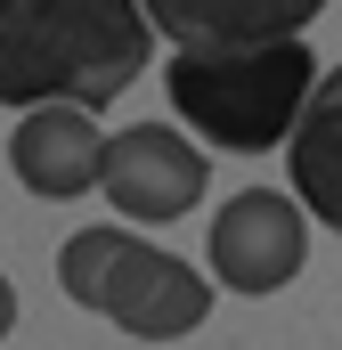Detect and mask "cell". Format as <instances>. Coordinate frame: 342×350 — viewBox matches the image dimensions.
Here are the masks:
<instances>
[{
	"label": "cell",
	"instance_id": "7",
	"mask_svg": "<svg viewBox=\"0 0 342 350\" xmlns=\"http://www.w3.org/2000/svg\"><path fill=\"white\" fill-rule=\"evenodd\" d=\"M285 172H293L302 212L342 237V66L310 82L302 122H293V139H285Z\"/></svg>",
	"mask_w": 342,
	"mask_h": 350
},
{
	"label": "cell",
	"instance_id": "9",
	"mask_svg": "<svg viewBox=\"0 0 342 350\" xmlns=\"http://www.w3.org/2000/svg\"><path fill=\"white\" fill-rule=\"evenodd\" d=\"M8 326H16V285L0 277V342H8Z\"/></svg>",
	"mask_w": 342,
	"mask_h": 350
},
{
	"label": "cell",
	"instance_id": "5",
	"mask_svg": "<svg viewBox=\"0 0 342 350\" xmlns=\"http://www.w3.org/2000/svg\"><path fill=\"white\" fill-rule=\"evenodd\" d=\"M204 179H212L204 155L171 122H131L98 155V187H106V204L122 220H179V212H196L204 204Z\"/></svg>",
	"mask_w": 342,
	"mask_h": 350
},
{
	"label": "cell",
	"instance_id": "3",
	"mask_svg": "<svg viewBox=\"0 0 342 350\" xmlns=\"http://www.w3.org/2000/svg\"><path fill=\"white\" fill-rule=\"evenodd\" d=\"M57 285L106 326H122L131 342H179L212 310V277L131 228H74L57 245Z\"/></svg>",
	"mask_w": 342,
	"mask_h": 350
},
{
	"label": "cell",
	"instance_id": "2",
	"mask_svg": "<svg viewBox=\"0 0 342 350\" xmlns=\"http://www.w3.org/2000/svg\"><path fill=\"white\" fill-rule=\"evenodd\" d=\"M310 49L302 33H269V41H187L171 49V114L228 147V155H269L293 139L302 122V98H310Z\"/></svg>",
	"mask_w": 342,
	"mask_h": 350
},
{
	"label": "cell",
	"instance_id": "4",
	"mask_svg": "<svg viewBox=\"0 0 342 350\" xmlns=\"http://www.w3.org/2000/svg\"><path fill=\"white\" fill-rule=\"evenodd\" d=\"M310 261V220H302V196L285 187H245L237 204L212 212V277L228 293H277L293 285Z\"/></svg>",
	"mask_w": 342,
	"mask_h": 350
},
{
	"label": "cell",
	"instance_id": "6",
	"mask_svg": "<svg viewBox=\"0 0 342 350\" xmlns=\"http://www.w3.org/2000/svg\"><path fill=\"white\" fill-rule=\"evenodd\" d=\"M98 155H106V139H98L82 98H41L8 131V172L25 179L41 204H66V196L98 187Z\"/></svg>",
	"mask_w": 342,
	"mask_h": 350
},
{
	"label": "cell",
	"instance_id": "8",
	"mask_svg": "<svg viewBox=\"0 0 342 350\" xmlns=\"http://www.w3.org/2000/svg\"><path fill=\"white\" fill-rule=\"evenodd\" d=\"M326 0H147L155 33L171 49L187 41H269V33H302Z\"/></svg>",
	"mask_w": 342,
	"mask_h": 350
},
{
	"label": "cell",
	"instance_id": "1",
	"mask_svg": "<svg viewBox=\"0 0 342 350\" xmlns=\"http://www.w3.org/2000/svg\"><path fill=\"white\" fill-rule=\"evenodd\" d=\"M147 0H0V106H106L147 74Z\"/></svg>",
	"mask_w": 342,
	"mask_h": 350
}]
</instances>
